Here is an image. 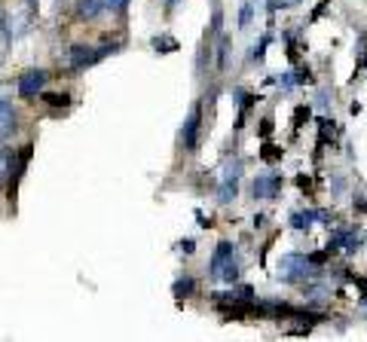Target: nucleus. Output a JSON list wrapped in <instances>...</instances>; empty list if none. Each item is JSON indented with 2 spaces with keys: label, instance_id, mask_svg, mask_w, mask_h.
I'll return each mask as SVG.
<instances>
[{
  "label": "nucleus",
  "instance_id": "1",
  "mask_svg": "<svg viewBox=\"0 0 367 342\" xmlns=\"http://www.w3.org/2000/svg\"><path fill=\"white\" fill-rule=\"evenodd\" d=\"M211 275L214 278H224V282L233 284L239 278V263L233 260V245L229 242H220L218 251L211 256Z\"/></svg>",
  "mask_w": 367,
  "mask_h": 342
},
{
  "label": "nucleus",
  "instance_id": "2",
  "mask_svg": "<svg viewBox=\"0 0 367 342\" xmlns=\"http://www.w3.org/2000/svg\"><path fill=\"white\" fill-rule=\"evenodd\" d=\"M117 46H101V49H92V46H74L71 52H67V67L71 71H86L92 67L95 61H101L107 52H113Z\"/></svg>",
  "mask_w": 367,
  "mask_h": 342
},
{
  "label": "nucleus",
  "instance_id": "3",
  "mask_svg": "<svg viewBox=\"0 0 367 342\" xmlns=\"http://www.w3.org/2000/svg\"><path fill=\"white\" fill-rule=\"evenodd\" d=\"M312 275V260H306L303 254H285L279 260V278L282 282H300V278Z\"/></svg>",
  "mask_w": 367,
  "mask_h": 342
},
{
  "label": "nucleus",
  "instance_id": "4",
  "mask_svg": "<svg viewBox=\"0 0 367 342\" xmlns=\"http://www.w3.org/2000/svg\"><path fill=\"white\" fill-rule=\"evenodd\" d=\"M199 122H202V107H193L190 111V116L184 120V129H181V144H184V150L187 153H196V144H199Z\"/></svg>",
  "mask_w": 367,
  "mask_h": 342
},
{
  "label": "nucleus",
  "instance_id": "5",
  "mask_svg": "<svg viewBox=\"0 0 367 342\" xmlns=\"http://www.w3.org/2000/svg\"><path fill=\"white\" fill-rule=\"evenodd\" d=\"M46 80H49V76H46V71H40V67H37V71H25L19 76V95L22 98H37L43 92Z\"/></svg>",
  "mask_w": 367,
  "mask_h": 342
},
{
  "label": "nucleus",
  "instance_id": "6",
  "mask_svg": "<svg viewBox=\"0 0 367 342\" xmlns=\"http://www.w3.org/2000/svg\"><path fill=\"white\" fill-rule=\"evenodd\" d=\"M282 190V177L279 174H260L254 181V196L257 199H275Z\"/></svg>",
  "mask_w": 367,
  "mask_h": 342
},
{
  "label": "nucleus",
  "instance_id": "7",
  "mask_svg": "<svg viewBox=\"0 0 367 342\" xmlns=\"http://www.w3.org/2000/svg\"><path fill=\"white\" fill-rule=\"evenodd\" d=\"M15 129H19V113H15L13 101L0 98V135H10Z\"/></svg>",
  "mask_w": 367,
  "mask_h": 342
},
{
  "label": "nucleus",
  "instance_id": "8",
  "mask_svg": "<svg viewBox=\"0 0 367 342\" xmlns=\"http://www.w3.org/2000/svg\"><path fill=\"white\" fill-rule=\"evenodd\" d=\"M104 10V0H76V15L80 19H95Z\"/></svg>",
  "mask_w": 367,
  "mask_h": 342
},
{
  "label": "nucleus",
  "instance_id": "9",
  "mask_svg": "<svg viewBox=\"0 0 367 342\" xmlns=\"http://www.w3.org/2000/svg\"><path fill=\"white\" fill-rule=\"evenodd\" d=\"M316 217H321L318 211H303V214H294L291 217V223H294L297 229H306V227H312V220H316Z\"/></svg>",
  "mask_w": 367,
  "mask_h": 342
},
{
  "label": "nucleus",
  "instance_id": "10",
  "mask_svg": "<svg viewBox=\"0 0 367 342\" xmlns=\"http://www.w3.org/2000/svg\"><path fill=\"white\" fill-rule=\"evenodd\" d=\"M193 278H181V282H174V297H190V293H193Z\"/></svg>",
  "mask_w": 367,
  "mask_h": 342
},
{
  "label": "nucleus",
  "instance_id": "11",
  "mask_svg": "<svg viewBox=\"0 0 367 342\" xmlns=\"http://www.w3.org/2000/svg\"><path fill=\"white\" fill-rule=\"evenodd\" d=\"M218 199L220 202H233L236 199V181H233V177H227V181H224V186H220V193H218Z\"/></svg>",
  "mask_w": 367,
  "mask_h": 342
},
{
  "label": "nucleus",
  "instance_id": "12",
  "mask_svg": "<svg viewBox=\"0 0 367 342\" xmlns=\"http://www.w3.org/2000/svg\"><path fill=\"white\" fill-rule=\"evenodd\" d=\"M153 46H156V49H168V52L178 49V43H174L172 37H153Z\"/></svg>",
  "mask_w": 367,
  "mask_h": 342
},
{
  "label": "nucleus",
  "instance_id": "13",
  "mask_svg": "<svg viewBox=\"0 0 367 342\" xmlns=\"http://www.w3.org/2000/svg\"><path fill=\"white\" fill-rule=\"evenodd\" d=\"M43 101L49 107H67V104H71V98H67V95H43Z\"/></svg>",
  "mask_w": 367,
  "mask_h": 342
},
{
  "label": "nucleus",
  "instance_id": "14",
  "mask_svg": "<svg viewBox=\"0 0 367 342\" xmlns=\"http://www.w3.org/2000/svg\"><path fill=\"white\" fill-rule=\"evenodd\" d=\"M126 3H129V0H104V10H111V13H122V10H126Z\"/></svg>",
  "mask_w": 367,
  "mask_h": 342
},
{
  "label": "nucleus",
  "instance_id": "15",
  "mask_svg": "<svg viewBox=\"0 0 367 342\" xmlns=\"http://www.w3.org/2000/svg\"><path fill=\"white\" fill-rule=\"evenodd\" d=\"M248 22H251V0H245V6H242V19H239V28H248Z\"/></svg>",
  "mask_w": 367,
  "mask_h": 342
},
{
  "label": "nucleus",
  "instance_id": "16",
  "mask_svg": "<svg viewBox=\"0 0 367 342\" xmlns=\"http://www.w3.org/2000/svg\"><path fill=\"white\" fill-rule=\"evenodd\" d=\"M181 0H165V13H174V6H178Z\"/></svg>",
  "mask_w": 367,
  "mask_h": 342
},
{
  "label": "nucleus",
  "instance_id": "17",
  "mask_svg": "<svg viewBox=\"0 0 367 342\" xmlns=\"http://www.w3.org/2000/svg\"><path fill=\"white\" fill-rule=\"evenodd\" d=\"M214 6H218V0H214Z\"/></svg>",
  "mask_w": 367,
  "mask_h": 342
}]
</instances>
